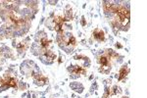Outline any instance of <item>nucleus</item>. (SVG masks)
<instances>
[{"mask_svg":"<svg viewBox=\"0 0 147 98\" xmlns=\"http://www.w3.org/2000/svg\"><path fill=\"white\" fill-rule=\"evenodd\" d=\"M68 70L75 75H85L86 74V70L80 66H72L71 68H68Z\"/></svg>","mask_w":147,"mask_h":98,"instance_id":"4","label":"nucleus"},{"mask_svg":"<svg viewBox=\"0 0 147 98\" xmlns=\"http://www.w3.org/2000/svg\"><path fill=\"white\" fill-rule=\"evenodd\" d=\"M92 36L94 37V39L97 40L99 42H102L105 40V33L100 28H96V30H93V33H92Z\"/></svg>","mask_w":147,"mask_h":98,"instance_id":"3","label":"nucleus"},{"mask_svg":"<svg viewBox=\"0 0 147 98\" xmlns=\"http://www.w3.org/2000/svg\"><path fill=\"white\" fill-rule=\"evenodd\" d=\"M82 25L85 26V21H84V16H82Z\"/></svg>","mask_w":147,"mask_h":98,"instance_id":"8","label":"nucleus"},{"mask_svg":"<svg viewBox=\"0 0 147 98\" xmlns=\"http://www.w3.org/2000/svg\"><path fill=\"white\" fill-rule=\"evenodd\" d=\"M121 93H122V89H121V87H118V85H114V87L109 90L110 96H112V95H118V94H121Z\"/></svg>","mask_w":147,"mask_h":98,"instance_id":"7","label":"nucleus"},{"mask_svg":"<svg viewBox=\"0 0 147 98\" xmlns=\"http://www.w3.org/2000/svg\"><path fill=\"white\" fill-rule=\"evenodd\" d=\"M117 56L118 55L113 50H106L105 53L101 55L98 59V63L100 65L99 72L104 74H108L111 71V68H112V60H114V58H116Z\"/></svg>","mask_w":147,"mask_h":98,"instance_id":"1","label":"nucleus"},{"mask_svg":"<svg viewBox=\"0 0 147 98\" xmlns=\"http://www.w3.org/2000/svg\"><path fill=\"white\" fill-rule=\"evenodd\" d=\"M122 98H129V97H127V96H125V97H122Z\"/></svg>","mask_w":147,"mask_h":98,"instance_id":"9","label":"nucleus"},{"mask_svg":"<svg viewBox=\"0 0 147 98\" xmlns=\"http://www.w3.org/2000/svg\"><path fill=\"white\" fill-rule=\"evenodd\" d=\"M2 82H3V84L7 87H14V88L18 87V80H17V78H14V76H6L5 78L2 80Z\"/></svg>","mask_w":147,"mask_h":98,"instance_id":"2","label":"nucleus"},{"mask_svg":"<svg viewBox=\"0 0 147 98\" xmlns=\"http://www.w3.org/2000/svg\"><path fill=\"white\" fill-rule=\"evenodd\" d=\"M129 73V67L127 65L123 66L122 68L120 69V72H119V76H118V80H120V82H122V80H124L125 78L127 76Z\"/></svg>","mask_w":147,"mask_h":98,"instance_id":"5","label":"nucleus"},{"mask_svg":"<svg viewBox=\"0 0 147 98\" xmlns=\"http://www.w3.org/2000/svg\"><path fill=\"white\" fill-rule=\"evenodd\" d=\"M51 43H52V41H51V40H49L48 38H47L46 36L42 37L41 39L39 40V44H40V46H41L43 49H47V50H48V47L50 46Z\"/></svg>","mask_w":147,"mask_h":98,"instance_id":"6","label":"nucleus"}]
</instances>
